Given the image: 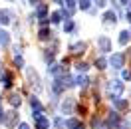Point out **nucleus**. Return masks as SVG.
I'll use <instances>...</instances> for the list:
<instances>
[{
  "mask_svg": "<svg viewBox=\"0 0 131 129\" xmlns=\"http://www.w3.org/2000/svg\"><path fill=\"white\" fill-rule=\"evenodd\" d=\"M109 91H111V95H113V97H119V95H121V91H123V83L119 80L109 81Z\"/></svg>",
  "mask_w": 131,
  "mask_h": 129,
  "instance_id": "f257e3e1",
  "label": "nucleus"
},
{
  "mask_svg": "<svg viewBox=\"0 0 131 129\" xmlns=\"http://www.w3.org/2000/svg\"><path fill=\"white\" fill-rule=\"evenodd\" d=\"M123 62H125L123 54H113V56H111V60H109V64L113 66L115 70H121V68H123Z\"/></svg>",
  "mask_w": 131,
  "mask_h": 129,
  "instance_id": "f03ea898",
  "label": "nucleus"
},
{
  "mask_svg": "<svg viewBox=\"0 0 131 129\" xmlns=\"http://www.w3.org/2000/svg\"><path fill=\"white\" fill-rule=\"evenodd\" d=\"M97 48L101 50V52H109L111 44H109V38H107V36H99L97 38Z\"/></svg>",
  "mask_w": 131,
  "mask_h": 129,
  "instance_id": "7ed1b4c3",
  "label": "nucleus"
},
{
  "mask_svg": "<svg viewBox=\"0 0 131 129\" xmlns=\"http://www.w3.org/2000/svg\"><path fill=\"white\" fill-rule=\"evenodd\" d=\"M16 121H18V115L14 111L4 113V123H6V127H14V125H16Z\"/></svg>",
  "mask_w": 131,
  "mask_h": 129,
  "instance_id": "20e7f679",
  "label": "nucleus"
},
{
  "mask_svg": "<svg viewBox=\"0 0 131 129\" xmlns=\"http://www.w3.org/2000/svg\"><path fill=\"white\" fill-rule=\"evenodd\" d=\"M119 123V115L117 113H109V119H107V125H105V129H111V125H117Z\"/></svg>",
  "mask_w": 131,
  "mask_h": 129,
  "instance_id": "39448f33",
  "label": "nucleus"
},
{
  "mask_svg": "<svg viewBox=\"0 0 131 129\" xmlns=\"http://www.w3.org/2000/svg\"><path fill=\"white\" fill-rule=\"evenodd\" d=\"M62 111L64 113H72L74 111V99H66L64 103H62Z\"/></svg>",
  "mask_w": 131,
  "mask_h": 129,
  "instance_id": "423d86ee",
  "label": "nucleus"
},
{
  "mask_svg": "<svg viewBox=\"0 0 131 129\" xmlns=\"http://www.w3.org/2000/svg\"><path fill=\"white\" fill-rule=\"evenodd\" d=\"M70 50H72V54H82L83 50H85V44H83V42H78V44H72V46H70Z\"/></svg>",
  "mask_w": 131,
  "mask_h": 129,
  "instance_id": "0eeeda50",
  "label": "nucleus"
},
{
  "mask_svg": "<svg viewBox=\"0 0 131 129\" xmlns=\"http://www.w3.org/2000/svg\"><path fill=\"white\" fill-rule=\"evenodd\" d=\"M103 20H105L107 24H111V22H117V14H115V12H111V10H109V12H105V14H103Z\"/></svg>",
  "mask_w": 131,
  "mask_h": 129,
  "instance_id": "6e6552de",
  "label": "nucleus"
},
{
  "mask_svg": "<svg viewBox=\"0 0 131 129\" xmlns=\"http://www.w3.org/2000/svg\"><path fill=\"white\" fill-rule=\"evenodd\" d=\"M129 38H131V34L127 32V30H123V32L119 34V44H121V46H125V44L129 42Z\"/></svg>",
  "mask_w": 131,
  "mask_h": 129,
  "instance_id": "1a4fd4ad",
  "label": "nucleus"
},
{
  "mask_svg": "<svg viewBox=\"0 0 131 129\" xmlns=\"http://www.w3.org/2000/svg\"><path fill=\"white\" fill-rule=\"evenodd\" d=\"M113 105L117 107V109H125L127 101H125V99H121V97H113Z\"/></svg>",
  "mask_w": 131,
  "mask_h": 129,
  "instance_id": "9d476101",
  "label": "nucleus"
},
{
  "mask_svg": "<svg viewBox=\"0 0 131 129\" xmlns=\"http://www.w3.org/2000/svg\"><path fill=\"white\" fill-rule=\"evenodd\" d=\"M2 81H4V88H10V85H12V76H10L8 72H4L2 73Z\"/></svg>",
  "mask_w": 131,
  "mask_h": 129,
  "instance_id": "9b49d317",
  "label": "nucleus"
},
{
  "mask_svg": "<svg viewBox=\"0 0 131 129\" xmlns=\"http://www.w3.org/2000/svg\"><path fill=\"white\" fill-rule=\"evenodd\" d=\"M80 125H82V123H80L78 119H68V121H66V127H68V129H78Z\"/></svg>",
  "mask_w": 131,
  "mask_h": 129,
  "instance_id": "f8f14e48",
  "label": "nucleus"
},
{
  "mask_svg": "<svg viewBox=\"0 0 131 129\" xmlns=\"http://www.w3.org/2000/svg\"><path fill=\"white\" fill-rule=\"evenodd\" d=\"M8 42H10V34L8 32H0V44H2V46H8Z\"/></svg>",
  "mask_w": 131,
  "mask_h": 129,
  "instance_id": "ddd939ff",
  "label": "nucleus"
},
{
  "mask_svg": "<svg viewBox=\"0 0 131 129\" xmlns=\"http://www.w3.org/2000/svg\"><path fill=\"white\" fill-rule=\"evenodd\" d=\"M74 83H78L80 88H85L90 81H88V78H82V76H80V78H75V80H74Z\"/></svg>",
  "mask_w": 131,
  "mask_h": 129,
  "instance_id": "4468645a",
  "label": "nucleus"
},
{
  "mask_svg": "<svg viewBox=\"0 0 131 129\" xmlns=\"http://www.w3.org/2000/svg\"><path fill=\"white\" fill-rule=\"evenodd\" d=\"M10 103L14 105V107H16V105H20V103H22L20 95H18V93H12V95H10Z\"/></svg>",
  "mask_w": 131,
  "mask_h": 129,
  "instance_id": "2eb2a0df",
  "label": "nucleus"
},
{
  "mask_svg": "<svg viewBox=\"0 0 131 129\" xmlns=\"http://www.w3.org/2000/svg\"><path fill=\"white\" fill-rule=\"evenodd\" d=\"M95 66H97V70H105V66H107L105 58H97V60H95Z\"/></svg>",
  "mask_w": 131,
  "mask_h": 129,
  "instance_id": "dca6fc26",
  "label": "nucleus"
},
{
  "mask_svg": "<svg viewBox=\"0 0 131 129\" xmlns=\"http://www.w3.org/2000/svg\"><path fill=\"white\" fill-rule=\"evenodd\" d=\"M50 36H52V32H50L48 28H42L40 30V40H48Z\"/></svg>",
  "mask_w": 131,
  "mask_h": 129,
  "instance_id": "f3484780",
  "label": "nucleus"
},
{
  "mask_svg": "<svg viewBox=\"0 0 131 129\" xmlns=\"http://www.w3.org/2000/svg\"><path fill=\"white\" fill-rule=\"evenodd\" d=\"M48 125H50L48 119H40L38 123H36V129H48Z\"/></svg>",
  "mask_w": 131,
  "mask_h": 129,
  "instance_id": "a211bd4d",
  "label": "nucleus"
},
{
  "mask_svg": "<svg viewBox=\"0 0 131 129\" xmlns=\"http://www.w3.org/2000/svg\"><path fill=\"white\" fill-rule=\"evenodd\" d=\"M28 78H30V80H32L36 85L40 83V78H38V76H36V72H32V70H28Z\"/></svg>",
  "mask_w": 131,
  "mask_h": 129,
  "instance_id": "6ab92c4d",
  "label": "nucleus"
},
{
  "mask_svg": "<svg viewBox=\"0 0 131 129\" xmlns=\"http://www.w3.org/2000/svg\"><path fill=\"white\" fill-rule=\"evenodd\" d=\"M0 22H2V24H10V14L8 12H2V14H0Z\"/></svg>",
  "mask_w": 131,
  "mask_h": 129,
  "instance_id": "aec40b11",
  "label": "nucleus"
},
{
  "mask_svg": "<svg viewBox=\"0 0 131 129\" xmlns=\"http://www.w3.org/2000/svg\"><path fill=\"white\" fill-rule=\"evenodd\" d=\"M30 103H32V109H36V111H42V105H40V101H38L36 97H32V101H30Z\"/></svg>",
  "mask_w": 131,
  "mask_h": 129,
  "instance_id": "412c9836",
  "label": "nucleus"
},
{
  "mask_svg": "<svg viewBox=\"0 0 131 129\" xmlns=\"http://www.w3.org/2000/svg\"><path fill=\"white\" fill-rule=\"evenodd\" d=\"M38 16H40V20L46 16V4H40V6H38Z\"/></svg>",
  "mask_w": 131,
  "mask_h": 129,
  "instance_id": "4be33fe9",
  "label": "nucleus"
},
{
  "mask_svg": "<svg viewBox=\"0 0 131 129\" xmlns=\"http://www.w3.org/2000/svg\"><path fill=\"white\" fill-rule=\"evenodd\" d=\"M60 20H62V12H54V14H52V22H54V24H58Z\"/></svg>",
  "mask_w": 131,
  "mask_h": 129,
  "instance_id": "5701e85b",
  "label": "nucleus"
},
{
  "mask_svg": "<svg viewBox=\"0 0 131 129\" xmlns=\"http://www.w3.org/2000/svg\"><path fill=\"white\" fill-rule=\"evenodd\" d=\"M64 30H66V32H72V30H74V22H72V20H68V22L64 24Z\"/></svg>",
  "mask_w": 131,
  "mask_h": 129,
  "instance_id": "b1692460",
  "label": "nucleus"
},
{
  "mask_svg": "<svg viewBox=\"0 0 131 129\" xmlns=\"http://www.w3.org/2000/svg\"><path fill=\"white\" fill-rule=\"evenodd\" d=\"M80 8L88 10V8H90V0H80Z\"/></svg>",
  "mask_w": 131,
  "mask_h": 129,
  "instance_id": "393cba45",
  "label": "nucleus"
},
{
  "mask_svg": "<svg viewBox=\"0 0 131 129\" xmlns=\"http://www.w3.org/2000/svg\"><path fill=\"white\" fill-rule=\"evenodd\" d=\"M78 70H80V72H88V64H78Z\"/></svg>",
  "mask_w": 131,
  "mask_h": 129,
  "instance_id": "a878e982",
  "label": "nucleus"
},
{
  "mask_svg": "<svg viewBox=\"0 0 131 129\" xmlns=\"http://www.w3.org/2000/svg\"><path fill=\"white\" fill-rule=\"evenodd\" d=\"M14 62H16L18 66H24V60H22L20 56H16V58H14Z\"/></svg>",
  "mask_w": 131,
  "mask_h": 129,
  "instance_id": "bb28decb",
  "label": "nucleus"
},
{
  "mask_svg": "<svg viewBox=\"0 0 131 129\" xmlns=\"http://www.w3.org/2000/svg\"><path fill=\"white\" fill-rule=\"evenodd\" d=\"M34 117L40 121V119H44V115H42V111H34Z\"/></svg>",
  "mask_w": 131,
  "mask_h": 129,
  "instance_id": "cd10ccee",
  "label": "nucleus"
},
{
  "mask_svg": "<svg viewBox=\"0 0 131 129\" xmlns=\"http://www.w3.org/2000/svg\"><path fill=\"white\" fill-rule=\"evenodd\" d=\"M123 78H125V80H131V72H123Z\"/></svg>",
  "mask_w": 131,
  "mask_h": 129,
  "instance_id": "c85d7f7f",
  "label": "nucleus"
},
{
  "mask_svg": "<svg viewBox=\"0 0 131 129\" xmlns=\"http://www.w3.org/2000/svg\"><path fill=\"white\" fill-rule=\"evenodd\" d=\"M95 4L97 6H105V0H95Z\"/></svg>",
  "mask_w": 131,
  "mask_h": 129,
  "instance_id": "c756f323",
  "label": "nucleus"
},
{
  "mask_svg": "<svg viewBox=\"0 0 131 129\" xmlns=\"http://www.w3.org/2000/svg\"><path fill=\"white\" fill-rule=\"evenodd\" d=\"M18 129H30V127H28L26 123H20V127H18Z\"/></svg>",
  "mask_w": 131,
  "mask_h": 129,
  "instance_id": "7c9ffc66",
  "label": "nucleus"
},
{
  "mask_svg": "<svg viewBox=\"0 0 131 129\" xmlns=\"http://www.w3.org/2000/svg\"><path fill=\"white\" fill-rule=\"evenodd\" d=\"M4 121V111H0V123Z\"/></svg>",
  "mask_w": 131,
  "mask_h": 129,
  "instance_id": "2f4dec72",
  "label": "nucleus"
},
{
  "mask_svg": "<svg viewBox=\"0 0 131 129\" xmlns=\"http://www.w3.org/2000/svg\"><path fill=\"white\" fill-rule=\"evenodd\" d=\"M127 22H131V12H127Z\"/></svg>",
  "mask_w": 131,
  "mask_h": 129,
  "instance_id": "473e14b6",
  "label": "nucleus"
},
{
  "mask_svg": "<svg viewBox=\"0 0 131 129\" xmlns=\"http://www.w3.org/2000/svg\"><path fill=\"white\" fill-rule=\"evenodd\" d=\"M30 2H32V4H34V6H36V4H38V0H30Z\"/></svg>",
  "mask_w": 131,
  "mask_h": 129,
  "instance_id": "72a5a7b5",
  "label": "nucleus"
},
{
  "mask_svg": "<svg viewBox=\"0 0 131 129\" xmlns=\"http://www.w3.org/2000/svg\"><path fill=\"white\" fill-rule=\"evenodd\" d=\"M54 2H56V4H62V0H54Z\"/></svg>",
  "mask_w": 131,
  "mask_h": 129,
  "instance_id": "f704fd0d",
  "label": "nucleus"
},
{
  "mask_svg": "<svg viewBox=\"0 0 131 129\" xmlns=\"http://www.w3.org/2000/svg\"><path fill=\"white\" fill-rule=\"evenodd\" d=\"M121 2H123V4H127V0H121Z\"/></svg>",
  "mask_w": 131,
  "mask_h": 129,
  "instance_id": "c9c22d12",
  "label": "nucleus"
},
{
  "mask_svg": "<svg viewBox=\"0 0 131 129\" xmlns=\"http://www.w3.org/2000/svg\"><path fill=\"white\" fill-rule=\"evenodd\" d=\"M78 129H83V125H80V127H78Z\"/></svg>",
  "mask_w": 131,
  "mask_h": 129,
  "instance_id": "e433bc0d",
  "label": "nucleus"
},
{
  "mask_svg": "<svg viewBox=\"0 0 131 129\" xmlns=\"http://www.w3.org/2000/svg\"><path fill=\"white\" fill-rule=\"evenodd\" d=\"M0 99H2V97H0Z\"/></svg>",
  "mask_w": 131,
  "mask_h": 129,
  "instance_id": "4c0bfd02",
  "label": "nucleus"
}]
</instances>
